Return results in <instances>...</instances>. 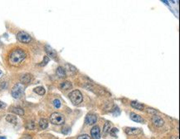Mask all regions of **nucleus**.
I'll return each mask as SVG.
<instances>
[{
  "label": "nucleus",
  "mask_w": 180,
  "mask_h": 139,
  "mask_svg": "<svg viewBox=\"0 0 180 139\" xmlns=\"http://www.w3.org/2000/svg\"><path fill=\"white\" fill-rule=\"evenodd\" d=\"M26 52L21 48H16L10 52L9 56V62L11 65H18L26 58Z\"/></svg>",
  "instance_id": "nucleus-1"
},
{
  "label": "nucleus",
  "mask_w": 180,
  "mask_h": 139,
  "mask_svg": "<svg viewBox=\"0 0 180 139\" xmlns=\"http://www.w3.org/2000/svg\"><path fill=\"white\" fill-rule=\"evenodd\" d=\"M69 98L74 105L80 104L83 100V96L79 90H74L69 94Z\"/></svg>",
  "instance_id": "nucleus-2"
},
{
  "label": "nucleus",
  "mask_w": 180,
  "mask_h": 139,
  "mask_svg": "<svg viewBox=\"0 0 180 139\" xmlns=\"http://www.w3.org/2000/svg\"><path fill=\"white\" fill-rule=\"evenodd\" d=\"M11 93H12V96L14 98L18 99V98L22 97L23 95V93H24V87L21 83H17L16 85H14V87H13Z\"/></svg>",
  "instance_id": "nucleus-3"
},
{
  "label": "nucleus",
  "mask_w": 180,
  "mask_h": 139,
  "mask_svg": "<svg viewBox=\"0 0 180 139\" xmlns=\"http://www.w3.org/2000/svg\"><path fill=\"white\" fill-rule=\"evenodd\" d=\"M50 121L52 124L55 125H61L65 122L64 116L60 113H53L50 117Z\"/></svg>",
  "instance_id": "nucleus-4"
},
{
  "label": "nucleus",
  "mask_w": 180,
  "mask_h": 139,
  "mask_svg": "<svg viewBox=\"0 0 180 139\" xmlns=\"http://www.w3.org/2000/svg\"><path fill=\"white\" fill-rule=\"evenodd\" d=\"M17 38L19 42H21V43H23V44H28V43H30L31 40H32L31 36L28 34H27L26 32H23V31H22V32H19V33L17 34Z\"/></svg>",
  "instance_id": "nucleus-5"
},
{
  "label": "nucleus",
  "mask_w": 180,
  "mask_h": 139,
  "mask_svg": "<svg viewBox=\"0 0 180 139\" xmlns=\"http://www.w3.org/2000/svg\"><path fill=\"white\" fill-rule=\"evenodd\" d=\"M152 122L154 124V126L156 127H162L163 124H164V121L163 120L162 118H160L159 116L158 115H154L153 118H152Z\"/></svg>",
  "instance_id": "nucleus-6"
},
{
  "label": "nucleus",
  "mask_w": 180,
  "mask_h": 139,
  "mask_svg": "<svg viewBox=\"0 0 180 139\" xmlns=\"http://www.w3.org/2000/svg\"><path fill=\"white\" fill-rule=\"evenodd\" d=\"M97 121V117L95 114H88L85 118V122L87 125H94Z\"/></svg>",
  "instance_id": "nucleus-7"
},
{
  "label": "nucleus",
  "mask_w": 180,
  "mask_h": 139,
  "mask_svg": "<svg viewBox=\"0 0 180 139\" xmlns=\"http://www.w3.org/2000/svg\"><path fill=\"white\" fill-rule=\"evenodd\" d=\"M91 135L93 139H100L101 138V130L98 126H95L91 130Z\"/></svg>",
  "instance_id": "nucleus-8"
},
{
  "label": "nucleus",
  "mask_w": 180,
  "mask_h": 139,
  "mask_svg": "<svg viewBox=\"0 0 180 139\" xmlns=\"http://www.w3.org/2000/svg\"><path fill=\"white\" fill-rule=\"evenodd\" d=\"M45 51L47 53V55H48L50 58H56L57 56V52H56L51 47H50L49 45H46V46H45Z\"/></svg>",
  "instance_id": "nucleus-9"
},
{
  "label": "nucleus",
  "mask_w": 180,
  "mask_h": 139,
  "mask_svg": "<svg viewBox=\"0 0 180 139\" xmlns=\"http://www.w3.org/2000/svg\"><path fill=\"white\" fill-rule=\"evenodd\" d=\"M64 69L66 71V73L67 74L68 73L70 75H74V74L77 73V68L74 66L71 65V64H66Z\"/></svg>",
  "instance_id": "nucleus-10"
},
{
  "label": "nucleus",
  "mask_w": 180,
  "mask_h": 139,
  "mask_svg": "<svg viewBox=\"0 0 180 139\" xmlns=\"http://www.w3.org/2000/svg\"><path fill=\"white\" fill-rule=\"evenodd\" d=\"M129 118H130V119L133 120L134 122H139V123H143L144 121H145L139 115H138V114H136V113H130V114H129Z\"/></svg>",
  "instance_id": "nucleus-11"
},
{
  "label": "nucleus",
  "mask_w": 180,
  "mask_h": 139,
  "mask_svg": "<svg viewBox=\"0 0 180 139\" xmlns=\"http://www.w3.org/2000/svg\"><path fill=\"white\" fill-rule=\"evenodd\" d=\"M141 131L139 128H127L125 129V132L128 134V135H136L138 133H139Z\"/></svg>",
  "instance_id": "nucleus-12"
},
{
  "label": "nucleus",
  "mask_w": 180,
  "mask_h": 139,
  "mask_svg": "<svg viewBox=\"0 0 180 139\" xmlns=\"http://www.w3.org/2000/svg\"><path fill=\"white\" fill-rule=\"evenodd\" d=\"M57 75L58 76V78H64L67 77V73L65 69L62 67H58L57 69Z\"/></svg>",
  "instance_id": "nucleus-13"
},
{
  "label": "nucleus",
  "mask_w": 180,
  "mask_h": 139,
  "mask_svg": "<svg viewBox=\"0 0 180 139\" xmlns=\"http://www.w3.org/2000/svg\"><path fill=\"white\" fill-rule=\"evenodd\" d=\"M11 112H13V113L15 114H17L19 116H23L24 115V111L23 108L21 107H13L11 108Z\"/></svg>",
  "instance_id": "nucleus-14"
},
{
  "label": "nucleus",
  "mask_w": 180,
  "mask_h": 139,
  "mask_svg": "<svg viewBox=\"0 0 180 139\" xmlns=\"http://www.w3.org/2000/svg\"><path fill=\"white\" fill-rule=\"evenodd\" d=\"M130 105H131L132 107H134V108H135V109H138V110H139V111H142V110L144 109V107H145L144 105L139 103H138V102H135V101L131 102Z\"/></svg>",
  "instance_id": "nucleus-15"
},
{
  "label": "nucleus",
  "mask_w": 180,
  "mask_h": 139,
  "mask_svg": "<svg viewBox=\"0 0 180 139\" xmlns=\"http://www.w3.org/2000/svg\"><path fill=\"white\" fill-rule=\"evenodd\" d=\"M71 87H72V85L68 81L63 82L60 84V88L62 90H68V89H71Z\"/></svg>",
  "instance_id": "nucleus-16"
},
{
  "label": "nucleus",
  "mask_w": 180,
  "mask_h": 139,
  "mask_svg": "<svg viewBox=\"0 0 180 139\" xmlns=\"http://www.w3.org/2000/svg\"><path fill=\"white\" fill-rule=\"evenodd\" d=\"M31 80H32V75H31V74H28V73L24 74V75L21 78V82H22L23 83H28L31 82Z\"/></svg>",
  "instance_id": "nucleus-17"
},
{
  "label": "nucleus",
  "mask_w": 180,
  "mask_h": 139,
  "mask_svg": "<svg viewBox=\"0 0 180 139\" xmlns=\"http://www.w3.org/2000/svg\"><path fill=\"white\" fill-rule=\"evenodd\" d=\"M6 120L9 122H10V123H13V124H16L17 123V118L14 115H11V114L7 115L6 116Z\"/></svg>",
  "instance_id": "nucleus-18"
},
{
  "label": "nucleus",
  "mask_w": 180,
  "mask_h": 139,
  "mask_svg": "<svg viewBox=\"0 0 180 139\" xmlns=\"http://www.w3.org/2000/svg\"><path fill=\"white\" fill-rule=\"evenodd\" d=\"M39 126L42 129H46L47 127H48V122L47 119L45 118H42L40 121H39Z\"/></svg>",
  "instance_id": "nucleus-19"
},
{
  "label": "nucleus",
  "mask_w": 180,
  "mask_h": 139,
  "mask_svg": "<svg viewBox=\"0 0 180 139\" xmlns=\"http://www.w3.org/2000/svg\"><path fill=\"white\" fill-rule=\"evenodd\" d=\"M111 125L109 122H106L105 123V126H104V129H103V133L104 134H107L110 132L111 131Z\"/></svg>",
  "instance_id": "nucleus-20"
},
{
  "label": "nucleus",
  "mask_w": 180,
  "mask_h": 139,
  "mask_svg": "<svg viewBox=\"0 0 180 139\" xmlns=\"http://www.w3.org/2000/svg\"><path fill=\"white\" fill-rule=\"evenodd\" d=\"M34 92L38 95H44L45 94V88L43 87H37L34 88Z\"/></svg>",
  "instance_id": "nucleus-21"
},
{
  "label": "nucleus",
  "mask_w": 180,
  "mask_h": 139,
  "mask_svg": "<svg viewBox=\"0 0 180 139\" xmlns=\"http://www.w3.org/2000/svg\"><path fill=\"white\" fill-rule=\"evenodd\" d=\"M27 128L29 130H33L35 129V123L33 122H29L27 125Z\"/></svg>",
  "instance_id": "nucleus-22"
},
{
  "label": "nucleus",
  "mask_w": 180,
  "mask_h": 139,
  "mask_svg": "<svg viewBox=\"0 0 180 139\" xmlns=\"http://www.w3.org/2000/svg\"><path fill=\"white\" fill-rule=\"evenodd\" d=\"M53 105H54L55 107L59 108L61 107V101L59 99H55V100L53 101Z\"/></svg>",
  "instance_id": "nucleus-23"
},
{
  "label": "nucleus",
  "mask_w": 180,
  "mask_h": 139,
  "mask_svg": "<svg viewBox=\"0 0 180 139\" xmlns=\"http://www.w3.org/2000/svg\"><path fill=\"white\" fill-rule=\"evenodd\" d=\"M49 60H50V59H49V58H48L47 56H45V57H44V58H43V62H42L40 65H41V66H46V65L48 63Z\"/></svg>",
  "instance_id": "nucleus-24"
},
{
  "label": "nucleus",
  "mask_w": 180,
  "mask_h": 139,
  "mask_svg": "<svg viewBox=\"0 0 180 139\" xmlns=\"http://www.w3.org/2000/svg\"><path fill=\"white\" fill-rule=\"evenodd\" d=\"M118 132H119L118 128H112L110 131V133L111 134V136H113V137H116V134H117Z\"/></svg>",
  "instance_id": "nucleus-25"
},
{
  "label": "nucleus",
  "mask_w": 180,
  "mask_h": 139,
  "mask_svg": "<svg viewBox=\"0 0 180 139\" xmlns=\"http://www.w3.org/2000/svg\"><path fill=\"white\" fill-rule=\"evenodd\" d=\"M146 111H147V113H151V114H153V115H155L156 113H157V111H156V110H154V109H153V108H150V107H148Z\"/></svg>",
  "instance_id": "nucleus-26"
},
{
  "label": "nucleus",
  "mask_w": 180,
  "mask_h": 139,
  "mask_svg": "<svg viewBox=\"0 0 180 139\" xmlns=\"http://www.w3.org/2000/svg\"><path fill=\"white\" fill-rule=\"evenodd\" d=\"M77 139H91L90 136H88L87 134H83V135H80Z\"/></svg>",
  "instance_id": "nucleus-27"
},
{
  "label": "nucleus",
  "mask_w": 180,
  "mask_h": 139,
  "mask_svg": "<svg viewBox=\"0 0 180 139\" xmlns=\"http://www.w3.org/2000/svg\"><path fill=\"white\" fill-rule=\"evenodd\" d=\"M20 139H33L32 136L31 135H28V134H26V135H23L22 138Z\"/></svg>",
  "instance_id": "nucleus-28"
},
{
  "label": "nucleus",
  "mask_w": 180,
  "mask_h": 139,
  "mask_svg": "<svg viewBox=\"0 0 180 139\" xmlns=\"http://www.w3.org/2000/svg\"><path fill=\"white\" fill-rule=\"evenodd\" d=\"M6 103H4L3 102H2V101H0V109H3V108H5L6 107Z\"/></svg>",
  "instance_id": "nucleus-29"
},
{
  "label": "nucleus",
  "mask_w": 180,
  "mask_h": 139,
  "mask_svg": "<svg viewBox=\"0 0 180 139\" xmlns=\"http://www.w3.org/2000/svg\"><path fill=\"white\" fill-rule=\"evenodd\" d=\"M69 131H70V129L67 128H62V132H63L64 134H67V133L69 132Z\"/></svg>",
  "instance_id": "nucleus-30"
},
{
  "label": "nucleus",
  "mask_w": 180,
  "mask_h": 139,
  "mask_svg": "<svg viewBox=\"0 0 180 139\" xmlns=\"http://www.w3.org/2000/svg\"><path fill=\"white\" fill-rule=\"evenodd\" d=\"M3 76V72H2V71L0 70V78H2Z\"/></svg>",
  "instance_id": "nucleus-31"
},
{
  "label": "nucleus",
  "mask_w": 180,
  "mask_h": 139,
  "mask_svg": "<svg viewBox=\"0 0 180 139\" xmlns=\"http://www.w3.org/2000/svg\"><path fill=\"white\" fill-rule=\"evenodd\" d=\"M0 139H6V138H4V137H0Z\"/></svg>",
  "instance_id": "nucleus-32"
}]
</instances>
